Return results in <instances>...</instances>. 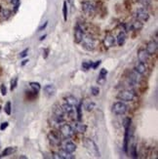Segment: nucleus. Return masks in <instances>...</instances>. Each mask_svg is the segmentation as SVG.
Wrapping results in <instances>:
<instances>
[{
	"label": "nucleus",
	"instance_id": "nucleus-1",
	"mask_svg": "<svg viewBox=\"0 0 158 159\" xmlns=\"http://www.w3.org/2000/svg\"><path fill=\"white\" fill-rule=\"evenodd\" d=\"M83 145H84V146L86 147V149L88 150L91 154H93L94 156H96V157L101 156L99 147H98V146L96 145V143H95V142L93 141V140L85 139L84 141H83Z\"/></svg>",
	"mask_w": 158,
	"mask_h": 159
},
{
	"label": "nucleus",
	"instance_id": "nucleus-2",
	"mask_svg": "<svg viewBox=\"0 0 158 159\" xmlns=\"http://www.w3.org/2000/svg\"><path fill=\"white\" fill-rule=\"evenodd\" d=\"M82 46L83 48L88 50V51H93L96 47V40H95V38L90 35V34H87V35L83 36V39H82Z\"/></svg>",
	"mask_w": 158,
	"mask_h": 159
},
{
	"label": "nucleus",
	"instance_id": "nucleus-3",
	"mask_svg": "<svg viewBox=\"0 0 158 159\" xmlns=\"http://www.w3.org/2000/svg\"><path fill=\"white\" fill-rule=\"evenodd\" d=\"M135 97H136L135 92L132 90L120 91L117 95V98L120 100H123V102H132V100L135 99Z\"/></svg>",
	"mask_w": 158,
	"mask_h": 159
},
{
	"label": "nucleus",
	"instance_id": "nucleus-4",
	"mask_svg": "<svg viewBox=\"0 0 158 159\" xmlns=\"http://www.w3.org/2000/svg\"><path fill=\"white\" fill-rule=\"evenodd\" d=\"M127 110H128V106H126V104H124L123 102H116V103H114V104L112 106V111L116 115L125 114Z\"/></svg>",
	"mask_w": 158,
	"mask_h": 159
},
{
	"label": "nucleus",
	"instance_id": "nucleus-5",
	"mask_svg": "<svg viewBox=\"0 0 158 159\" xmlns=\"http://www.w3.org/2000/svg\"><path fill=\"white\" fill-rule=\"evenodd\" d=\"M82 11L87 16H92L96 12V7L91 1H84L82 3Z\"/></svg>",
	"mask_w": 158,
	"mask_h": 159
},
{
	"label": "nucleus",
	"instance_id": "nucleus-6",
	"mask_svg": "<svg viewBox=\"0 0 158 159\" xmlns=\"http://www.w3.org/2000/svg\"><path fill=\"white\" fill-rule=\"evenodd\" d=\"M60 132L62 135V137L65 138V139H68L70 137H72V135L74 133V130H73V128L71 126L68 125V124H64V125H62L60 127Z\"/></svg>",
	"mask_w": 158,
	"mask_h": 159
},
{
	"label": "nucleus",
	"instance_id": "nucleus-7",
	"mask_svg": "<svg viewBox=\"0 0 158 159\" xmlns=\"http://www.w3.org/2000/svg\"><path fill=\"white\" fill-rule=\"evenodd\" d=\"M136 19L141 22H145L149 20V14L147 13V11H145L144 8H140L136 12Z\"/></svg>",
	"mask_w": 158,
	"mask_h": 159
},
{
	"label": "nucleus",
	"instance_id": "nucleus-8",
	"mask_svg": "<svg viewBox=\"0 0 158 159\" xmlns=\"http://www.w3.org/2000/svg\"><path fill=\"white\" fill-rule=\"evenodd\" d=\"M83 36H84L83 28L80 26V25L77 24L75 28H74V42H75L76 44L81 43V41L83 39Z\"/></svg>",
	"mask_w": 158,
	"mask_h": 159
},
{
	"label": "nucleus",
	"instance_id": "nucleus-9",
	"mask_svg": "<svg viewBox=\"0 0 158 159\" xmlns=\"http://www.w3.org/2000/svg\"><path fill=\"white\" fill-rule=\"evenodd\" d=\"M157 41L155 40H151V41H149L147 45V47H145V51L147 52V54L149 56H152V55H154V54H156L157 52Z\"/></svg>",
	"mask_w": 158,
	"mask_h": 159
},
{
	"label": "nucleus",
	"instance_id": "nucleus-10",
	"mask_svg": "<svg viewBox=\"0 0 158 159\" xmlns=\"http://www.w3.org/2000/svg\"><path fill=\"white\" fill-rule=\"evenodd\" d=\"M48 138H49L50 142H51L52 145H55V146L61 145V137H60V135L56 133V132L51 131L50 133L48 134Z\"/></svg>",
	"mask_w": 158,
	"mask_h": 159
},
{
	"label": "nucleus",
	"instance_id": "nucleus-11",
	"mask_svg": "<svg viewBox=\"0 0 158 159\" xmlns=\"http://www.w3.org/2000/svg\"><path fill=\"white\" fill-rule=\"evenodd\" d=\"M104 43H105V46L106 48H111V47H113V46H115L116 38L113 35H111V34H108V35H106L105 37Z\"/></svg>",
	"mask_w": 158,
	"mask_h": 159
},
{
	"label": "nucleus",
	"instance_id": "nucleus-12",
	"mask_svg": "<svg viewBox=\"0 0 158 159\" xmlns=\"http://www.w3.org/2000/svg\"><path fill=\"white\" fill-rule=\"evenodd\" d=\"M138 59L141 63H147L149 60V55L147 52L145 51V49H140L139 52H138Z\"/></svg>",
	"mask_w": 158,
	"mask_h": 159
},
{
	"label": "nucleus",
	"instance_id": "nucleus-13",
	"mask_svg": "<svg viewBox=\"0 0 158 159\" xmlns=\"http://www.w3.org/2000/svg\"><path fill=\"white\" fill-rule=\"evenodd\" d=\"M144 28V22H140L139 20L135 19L133 22H131L129 24V28L128 29H132V30H141Z\"/></svg>",
	"mask_w": 158,
	"mask_h": 159
},
{
	"label": "nucleus",
	"instance_id": "nucleus-14",
	"mask_svg": "<svg viewBox=\"0 0 158 159\" xmlns=\"http://www.w3.org/2000/svg\"><path fill=\"white\" fill-rule=\"evenodd\" d=\"M56 87L54 86L53 84H48L46 85V86L44 87V94L47 96V97H53L55 96V94H56Z\"/></svg>",
	"mask_w": 158,
	"mask_h": 159
},
{
	"label": "nucleus",
	"instance_id": "nucleus-15",
	"mask_svg": "<svg viewBox=\"0 0 158 159\" xmlns=\"http://www.w3.org/2000/svg\"><path fill=\"white\" fill-rule=\"evenodd\" d=\"M147 71V65H145L144 63H141V62H139L136 65H135V72H137L138 74L143 75Z\"/></svg>",
	"mask_w": 158,
	"mask_h": 159
},
{
	"label": "nucleus",
	"instance_id": "nucleus-16",
	"mask_svg": "<svg viewBox=\"0 0 158 159\" xmlns=\"http://www.w3.org/2000/svg\"><path fill=\"white\" fill-rule=\"evenodd\" d=\"M62 149L65 151H66L68 153H73L74 151L76 150V145L75 143H73L72 142H66L65 143L64 147H62Z\"/></svg>",
	"mask_w": 158,
	"mask_h": 159
},
{
	"label": "nucleus",
	"instance_id": "nucleus-17",
	"mask_svg": "<svg viewBox=\"0 0 158 159\" xmlns=\"http://www.w3.org/2000/svg\"><path fill=\"white\" fill-rule=\"evenodd\" d=\"M125 41H126V33L124 32H120L116 37V42L118 46H123L125 44Z\"/></svg>",
	"mask_w": 158,
	"mask_h": 159
},
{
	"label": "nucleus",
	"instance_id": "nucleus-18",
	"mask_svg": "<svg viewBox=\"0 0 158 159\" xmlns=\"http://www.w3.org/2000/svg\"><path fill=\"white\" fill-rule=\"evenodd\" d=\"M65 100L66 104H70V106H72L73 107H74V106L76 107V106H78V100L75 98V97H73V96H68V97H65Z\"/></svg>",
	"mask_w": 158,
	"mask_h": 159
},
{
	"label": "nucleus",
	"instance_id": "nucleus-19",
	"mask_svg": "<svg viewBox=\"0 0 158 159\" xmlns=\"http://www.w3.org/2000/svg\"><path fill=\"white\" fill-rule=\"evenodd\" d=\"M16 151V148L13 146H8L6 147L5 149L2 151V153L0 154V158H3V157H6V156H9V155L13 154Z\"/></svg>",
	"mask_w": 158,
	"mask_h": 159
},
{
	"label": "nucleus",
	"instance_id": "nucleus-20",
	"mask_svg": "<svg viewBox=\"0 0 158 159\" xmlns=\"http://www.w3.org/2000/svg\"><path fill=\"white\" fill-rule=\"evenodd\" d=\"M62 111H64V113H65V114H71L72 112L74 111L73 106H70V104H66V103L65 104H62Z\"/></svg>",
	"mask_w": 158,
	"mask_h": 159
},
{
	"label": "nucleus",
	"instance_id": "nucleus-21",
	"mask_svg": "<svg viewBox=\"0 0 158 159\" xmlns=\"http://www.w3.org/2000/svg\"><path fill=\"white\" fill-rule=\"evenodd\" d=\"M74 131L78 132V133H85L87 130V126L85 124H81V123H76L75 127H74Z\"/></svg>",
	"mask_w": 158,
	"mask_h": 159
},
{
	"label": "nucleus",
	"instance_id": "nucleus-22",
	"mask_svg": "<svg viewBox=\"0 0 158 159\" xmlns=\"http://www.w3.org/2000/svg\"><path fill=\"white\" fill-rule=\"evenodd\" d=\"M59 154L62 157V159H73L74 158V156L71 153H68L64 149H61L60 151H59Z\"/></svg>",
	"mask_w": 158,
	"mask_h": 159
},
{
	"label": "nucleus",
	"instance_id": "nucleus-23",
	"mask_svg": "<svg viewBox=\"0 0 158 159\" xmlns=\"http://www.w3.org/2000/svg\"><path fill=\"white\" fill-rule=\"evenodd\" d=\"M68 3H66V1H65L64 2V5H62V16H64V21L65 22L68 21Z\"/></svg>",
	"mask_w": 158,
	"mask_h": 159
},
{
	"label": "nucleus",
	"instance_id": "nucleus-24",
	"mask_svg": "<svg viewBox=\"0 0 158 159\" xmlns=\"http://www.w3.org/2000/svg\"><path fill=\"white\" fill-rule=\"evenodd\" d=\"M0 15H1V18L3 19V20H7V19L11 16V11L8 9H2Z\"/></svg>",
	"mask_w": 158,
	"mask_h": 159
},
{
	"label": "nucleus",
	"instance_id": "nucleus-25",
	"mask_svg": "<svg viewBox=\"0 0 158 159\" xmlns=\"http://www.w3.org/2000/svg\"><path fill=\"white\" fill-rule=\"evenodd\" d=\"M29 85H30V87L32 88V90L34 92L38 93L39 91L41 90V86H40V84H39L38 82H30Z\"/></svg>",
	"mask_w": 158,
	"mask_h": 159
},
{
	"label": "nucleus",
	"instance_id": "nucleus-26",
	"mask_svg": "<svg viewBox=\"0 0 158 159\" xmlns=\"http://www.w3.org/2000/svg\"><path fill=\"white\" fill-rule=\"evenodd\" d=\"M4 110H5V113L7 115H11V112H12V104H11V102H7L5 104V106H4Z\"/></svg>",
	"mask_w": 158,
	"mask_h": 159
},
{
	"label": "nucleus",
	"instance_id": "nucleus-27",
	"mask_svg": "<svg viewBox=\"0 0 158 159\" xmlns=\"http://www.w3.org/2000/svg\"><path fill=\"white\" fill-rule=\"evenodd\" d=\"M92 65H93V62H84V63L82 64V69L87 71L92 68Z\"/></svg>",
	"mask_w": 158,
	"mask_h": 159
},
{
	"label": "nucleus",
	"instance_id": "nucleus-28",
	"mask_svg": "<svg viewBox=\"0 0 158 159\" xmlns=\"http://www.w3.org/2000/svg\"><path fill=\"white\" fill-rule=\"evenodd\" d=\"M64 111H62V106H56L54 108V115H58V116H64Z\"/></svg>",
	"mask_w": 158,
	"mask_h": 159
},
{
	"label": "nucleus",
	"instance_id": "nucleus-29",
	"mask_svg": "<svg viewBox=\"0 0 158 159\" xmlns=\"http://www.w3.org/2000/svg\"><path fill=\"white\" fill-rule=\"evenodd\" d=\"M18 85V77H14L13 79L11 80V91H14L15 88L17 87Z\"/></svg>",
	"mask_w": 158,
	"mask_h": 159
},
{
	"label": "nucleus",
	"instance_id": "nucleus-30",
	"mask_svg": "<svg viewBox=\"0 0 158 159\" xmlns=\"http://www.w3.org/2000/svg\"><path fill=\"white\" fill-rule=\"evenodd\" d=\"M136 149H137V147H136L135 145L130 147V153H131V155H132L134 158L138 157V153H137V150H136Z\"/></svg>",
	"mask_w": 158,
	"mask_h": 159
},
{
	"label": "nucleus",
	"instance_id": "nucleus-31",
	"mask_svg": "<svg viewBox=\"0 0 158 159\" xmlns=\"http://www.w3.org/2000/svg\"><path fill=\"white\" fill-rule=\"evenodd\" d=\"M106 81V76H102V75H99L98 79H97V83L99 85H104Z\"/></svg>",
	"mask_w": 158,
	"mask_h": 159
},
{
	"label": "nucleus",
	"instance_id": "nucleus-32",
	"mask_svg": "<svg viewBox=\"0 0 158 159\" xmlns=\"http://www.w3.org/2000/svg\"><path fill=\"white\" fill-rule=\"evenodd\" d=\"M76 111H77V119H78V121H81V119H82V113H81V104H78V106H76Z\"/></svg>",
	"mask_w": 158,
	"mask_h": 159
},
{
	"label": "nucleus",
	"instance_id": "nucleus-33",
	"mask_svg": "<svg viewBox=\"0 0 158 159\" xmlns=\"http://www.w3.org/2000/svg\"><path fill=\"white\" fill-rule=\"evenodd\" d=\"M91 93H92V95L94 97H97L100 94V88L99 87H92L91 88Z\"/></svg>",
	"mask_w": 158,
	"mask_h": 159
},
{
	"label": "nucleus",
	"instance_id": "nucleus-34",
	"mask_svg": "<svg viewBox=\"0 0 158 159\" xmlns=\"http://www.w3.org/2000/svg\"><path fill=\"white\" fill-rule=\"evenodd\" d=\"M20 1H21V0H11L12 5H13V6L15 7V11H17V10H18L19 6H20Z\"/></svg>",
	"mask_w": 158,
	"mask_h": 159
},
{
	"label": "nucleus",
	"instance_id": "nucleus-35",
	"mask_svg": "<svg viewBox=\"0 0 158 159\" xmlns=\"http://www.w3.org/2000/svg\"><path fill=\"white\" fill-rule=\"evenodd\" d=\"M0 91H1L2 96H6V94H7V89H6V86H5L4 84H1V86H0Z\"/></svg>",
	"mask_w": 158,
	"mask_h": 159
},
{
	"label": "nucleus",
	"instance_id": "nucleus-36",
	"mask_svg": "<svg viewBox=\"0 0 158 159\" xmlns=\"http://www.w3.org/2000/svg\"><path fill=\"white\" fill-rule=\"evenodd\" d=\"M94 107H95V104L94 103H89L86 106V110H88V111H91V110H94Z\"/></svg>",
	"mask_w": 158,
	"mask_h": 159
},
{
	"label": "nucleus",
	"instance_id": "nucleus-37",
	"mask_svg": "<svg viewBox=\"0 0 158 159\" xmlns=\"http://www.w3.org/2000/svg\"><path fill=\"white\" fill-rule=\"evenodd\" d=\"M8 125H9V123H8V122H3L1 125H0V130L4 131V130H5L6 128L8 127Z\"/></svg>",
	"mask_w": 158,
	"mask_h": 159
},
{
	"label": "nucleus",
	"instance_id": "nucleus-38",
	"mask_svg": "<svg viewBox=\"0 0 158 159\" xmlns=\"http://www.w3.org/2000/svg\"><path fill=\"white\" fill-rule=\"evenodd\" d=\"M27 53H29V49H25L23 52H21V54H20V57L21 58H25L27 56Z\"/></svg>",
	"mask_w": 158,
	"mask_h": 159
},
{
	"label": "nucleus",
	"instance_id": "nucleus-39",
	"mask_svg": "<svg viewBox=\"0 0 158 159\" xmlns=\"http://www.w3.org/2000/svg\"><path fill=\"white\" fill-rule=\"evenodd\" d=\"M49 49H44V52H43V58L44 59H47L48 58V55H49Z\"/></svg>",
	"mask_w": 158,
	"mask_h": 159
},
{
	"label": "nucleus",
	"instance_id": "nucleus-40",
	"mask_svg": "<svg viewBox=\"0 0 158 159\" xmlns=\"http://www.w3.org/2000/svg\"><path fill=\"white\" fill-rule=\"evenodd\" d=\"M106 74H108V70H106L105 68H102L101 71H100V75H102V76H106Z\"/></svg>",
	"mask_w": 158,
	"mask_h": 159
},
{
	"label": "nucleus",
	"instance_id": "nucleus-41",
	"mask_svg": "<svg viewBox=\"0 0 158 159\" xmlns=\"http://www.w3.org/2000/svg\"><path fill=\"white\" fill-rule=\"evenodd\" d=\"M101 63H102V61H97L96 62V63H95V64H93V65H92V68H94V69H96L98 67H99V65H100L101 64Z\"/></svg>",
	"mask_w": 158,
	"mask_h": 159
},
{
	"label": "nucleus",
	"instance_id": "nucleus-42",
	"mask_svg": "<svg viewBox=\"0 0 158 159\" xmlns=\"http://www.w3.org/2000/svg\"><path fill=\"white\" fill-rule=\"evenodd\" d=\"M47 25H48V22H45V24H43L40 28H38V32H41V30H43V29H45V28L47 26Z\"/></svg>",
	"mask_w": 158,
	"mask_h": 159
},
{
	"label": "nucleus",
	"instance_id": "nucleus-43",
	"mask_svg": "<svg viewBox=\"0 0 158 159\" xmlns=\"http://www.w3.org/2000/svg\"><path fill=\"white\" fill-rule=\"evenodd\" d=\"M140 1L143 3L144 5H147L149 2H150V0H140Z\"/></svg>",
	"mask_w": 158,
	"mask_h": 159
},
{
	"label": "nucleus",
	"instance_id": "nucleus-44",
	"mask_svg": "<svg viewBox=\"0 0 158 159\" xmlns=\"http://www.w3.org/2000/svg\"><path fill=\"white\" fill-rule=\"evenodd\" d=\"M27 62H29V60H25V61H23V63H22V65H25Z\"/></svg>",
	"mask_w": 158,
	"mask_h": 159
},
{
	"label": "nucleus",
	"instance_id": "nucleus-45",
	"mask_svg": "<svg viewBox=\"0 0 158 159\" xmlns=\"http://www.w3.org/2000/svg\"><path fill=\"white\" fill-rule=\"evenodd\" d=\"M45 37H46V35H43V36H41V38H40V41H42L43 39H45Z\"/></svg>",
	"mask_w": 158,
	"mask_h": 159
},
{
	"label": "nucleus",
	"instance_id": "nucleus-46",
	"mask_svg": "<svg viewBox=\"0 0 158 159\" xmlns=\"http://www.w3.org/2000/svg\"><path fill=\"white\" fill-rule=\"evenodd\" d=\"M0 110H1V106H0Z\"/></svg>",
	"mask_w": 158,
	"mask_h": 159
}]
</instances>
